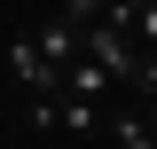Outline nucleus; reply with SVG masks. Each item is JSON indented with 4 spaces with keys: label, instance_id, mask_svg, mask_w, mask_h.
<instances>
[{
    "label": "nucleus",
    "instance_id": "7ed1b4c3",
    "mask_svg": "<svg viewBox=\"0 0 157 149\" xmlns=\"http://www.w3.org/2000/svg\"><path fill=\"white\" fill-rule=\"evenodd\" d=\"M24 39H32V47H39V55H47V63H55V71H63V63L78 55V32H71V24H63V16H47V24H39V32H24Z\"/></svg>",
    "mask_w": 157,
    "mask_h": 149
},
{
    "label": "nucleus",
    "instance_id": "f257e3e1",
    "mask_svg": "<svg viewBox=\"0 0 157 149\" xmlns=\"http://www.w3.org/2000/svg\"><path fill=\"white\" fill-rule=\"evenodd\" d=\"M8 78H16L24 94H55V78H63V71H55V63H47V55L32 47V39L16 32V39H8Z\"/></svg>",
    "mask_w": 157,
    "mask_h": 149
},
{
    "label": "nucleus",
    "instance_id": "f03ea898",
    "mask_svg": "<svg viewBox=\"0 0 157 149\" xmlns=\"http://www.w3.org/2000/svg\"><path fill=\"white\" fill-rule=\"evenodd\" d=\"M55 133L94 141V133H102V102H71V94H55Z\"/></svg>",
    "mask_w": 157,
    "mask_h": 149
},
{
    "label": "nucleus",
    "instance_id": "39448f33",
    "mask_svg": "<svg viewBox=\"0 0 157 149\" xmlns=\"http://www.w3.org/2000/svg\"><path fill=\"white\" fill-rule=\"evenodd\" d=\"M55 16H63V24H71V32H78V24H94V16H102V0H63Z\"/></svg>",
    "mask_w": 157,
    "mask_h": 149
},
{
    "label": "nucleus",
    "instance_id": "20e7f679",
    "mask_svg": "<svg viewBox=\"0 0 157 149\" xmlns=\"http://www.w3.org/2000/svg\"><path fill=\"white\" fill-rule=\"evenodd\" d=\"M102 133H110V149H157L149 110H118V118H102Z\"/></svg>",
    "mask_w": 157,
    "mask_h": 149
}]
</instances>
